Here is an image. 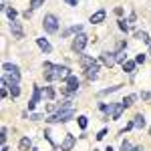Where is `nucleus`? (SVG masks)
<instances>
[{
	"label": "nucleus",
	"mask_w": 151,
	"mask_h": 151,
	"mask_svg": "<svg viewBox=\"0 0 151 151\" xmlns=\"http://www.w3.org/2000/svg\"><path fill=\"white\" fill-rule=\"evenodd\" d=\"M87 125H89L87 117H85V115H81V117H79V127H81V129H87Z\"/></svg>",
	"instance_id": "nucleus-27"
},
{
	"label": "nucleus",
	"mask_w": 151,
	"mask_h": 151,
	"mask_svg": "<svg viewBox=\"0 0 151 151\" xmlns=\"http://www.w3.org/2000/svg\"><path fill=\"white\" fill-rule=\"evenodd\" d=\"M42 4H45V0H30V8H32V10H36V8H40Z\"/></svg>",
	"instance_id": "nucleus-26"
},
{
	"label": "nucleus",
	"mask_w": 151,
	"mask_h": 151,
	"mask_svg": "<svg viewBox=\"0 0 151 151\" xmlns=\"http://www.w3.org/2000/svg\"><path fill=\"white\" fill-rule=\"evenodd\" d=\"M77 89H79V79H77L75 75H70L69 79H67V91H69V93H75Z\"/></svg>",
	"instance_id": "nucleus-8"
},
{
	"label": "nucleus",
	"mask_w": 151,
	"mask_h": 151,
	"mask_svg": "<svg viewBox=\"0 0 151 151\" xmlns=\"http://www.w3.org/2000/svg\"><path fill=\"white\" fill-rule=\"evenodd\" d=\"M99 69H101V65H99L97 60H95L91 67H87V69H85V73H87V79L95 81V79H97V73H99Z\"/></svg>",
	"instance_id": "nucleus-5"
},
{
	"label": "nucleus",
	"mask_w": 151,
	"mask_h": 151,
	"mask_svg": "<svg viewBox=\"0 0 151 151\" xmlns=\"http://www.w3.org/2000/svg\"><path fill=\"white\" fill-rule=\"evenodd\" d=\"M73 145H75V135H67L65 141H63V145H60V151H70L73 149Z\"/></svg>",
	"instance_id": "nucleus-10"
},
{
	"label": "nucleus",
	"mask_w": 151,
	"mask_h": 151,
	"mask_svg": "<svg viewBox=\"0 0 151 151\" xmlns=\"http://www.w3.org/2000/svg\"><path fill=\"white\" fill-rule=\"evenodd\" d=\"M133 151H143V147H133Z\"/></svg>",
	"instance_id": "nucleus-36"
},
{
	"label": "nucleus",
	"mask_w": 151,
	"mask_h": 151,
	"mask_svg": "<svg viewBox=\"0 0 151 151\" xmlns=\"http://www.w3.org/2000/svg\"><path fill=\"white\" fill-rule=\"evenodd\" d=\"M149 55H151V45H149Z\"/></svg>",
	"instance_id": "nucleus-39"
},
{
	"label": "nucleus",
	"mask_w": 151,
	"mask_h": 151,
	"mask_svg": "<svg viewBox=\"0 0 151 151\" xmlns=\"http://www.w3.org/2000/svg\"><path fill=\"white\" fill-rule=\"evenodd\" d=\"M18 147H20V151H28L30 147H32V141L28 139V137H22V139H20V145H18Z\"/></svg>",
	"instance_id": "nucleus-15"
},
{
	"label": "nucleus",
	"mask_w": 151,
	"mask_h": 151,
	"mask_svg": "<svg viewBox=\"0 0 151 151\" xmlns=\"http://www.w3.org/2000/svg\"><path fill=\"white\" fill-rule=\"evenodd\" d=\"M105 135H107V129H101V131L97 133V139H103Z\"/></svg>",
	"instance_id": "nucleus-34"
},
{
	"label": "nucleus",
	"mask_w": 151,
	"mask_h": 151,
	"mask_svg": "<svg viewBox=\"0 0 151 151\" xmlns=\"http://www.w3.org/2000/svg\"><path fill=\"white\" fill-rule=\"evenodd\" d=\"M42 26H45V30H47V32H57V30H58V18L55 16V14H47Z\"/></svg>",
	"instance_id": "nucleus-3"
},
{
	"label": "nucleus",
	"mask_w": 151,
	"mask_h": 151,
	"mask_svg": "<svg viewBox=\"0 0 151 151\" xmlns=\"http://www.w3.org/2000/svg\"><path fill=\"white\" fill-rule=\"evenodd\" d=\"M105 151H113V149H111V147H107V149H105Z\"/></svg>",
	"instance_id": "nucleus-38"
},
{
	"label": "nucleus",
	"mask_w": 151,
	"mask_h": 151,
	"mask_svg": "<svg viewBox=\"0 0 151 151\" xmlns=\"http://www.w3.org/2000/svg\"><path fill=\"white\" fill-rule=\"evenodd\" d=\"M115 57H117V60H119V63H125V60H127V52L121 48L119 52H115Z\"/></svg>",
	"instance_id": "nucleus-23"
},
{
	"label": "nucleus",
	"mask_w": 151,
	"mask_h": 151,
	"mask_svg": "<svg viewBox=\"0 0 151 151\" xmlns=\"http://www.w3.org/2000/svg\"><path fill=\"white\" fill-rule=\"evenodd\" d=\"M87 42H89V36L87 35H77L75 38H73V45H70V48L75 50V52H83L85 50V47H87Z\"/></svg>",
	"instance_id": "nucleus-2"
},
{
	"label": "nucleus",
	"mask_w": 151,
	"mask_h": 151,
	"mask_svg": "<svg viewBox=\"0 0 151 151\" xmlns=\"http://www.w3.org/2000/svg\"><path fill=\"white\" fill-rule=\"evenodd\" d=\"M6 81H8V87H10V85H18V83H20V70L6 75Z\"/></svg>",
	"instance_id": "nucleus-11"
},
{
	"label": "nucleus",
	"mask_w": 151,
	"mask_h": 151,
	"mask_svg": "<svg viewBox=\"0 0 151 151\" xmlns=\"http://www.w3.org/2000/svg\"><path fill=\"white\" fill-rule=\"evenodd\" d=\"M135 101H137V95H127V97H125L121 103H123V107H131Z\"/></svg>",
	"instance_id": "nucleus-17"
},
{
	"label": "nucleus",
	"mask_w": 151,
	"mask_h": 151,
	"mask_svg": "<svg viewBox=\"0 0 151 151\" xmlns=\"http://www.w3.org/2000/svg\"><path fill=\"white\" fill-rule=\"evenodd\" d=\"M65 2H67L69 6H77V4H79V0H65Z\"/></svg>",
	"instance_id": "nucleus-35"
},
{
	"label": "nucleus",
	"mask_w": 151,
	"mask_h": 151,
	"mask_svg": "<svg viewBox=\"0 0 151 151\" xmlns=\"http://www.w3.org/2000/svg\"><path fill=\"white\" fill-rule=\"evenodd\" d=\"M115 107H117V105H103L101 109H103L105 113H111V115H113V111H115Z\"/></svg>",
	"instance_id": "nucleus-29"
},
{
	"label": "nucleus",
	"mask_w": 151,
	"mask_h": 151,
	"mask_svg": "<svg viewBox=\"0 0 151 151\" xmlns=\"http://www.w3.org/2000/svg\"><path fill=\"white\" fill-rule=\"evenodd\" d=\"M36 45L42 48L45 52H52V47H50V42H48L47 38H36Z\"/></svg>",
	"instance_id": "nucleus-12"
},
{
	"label": "nucleus",
	"mask_w": 151,
	"mask_h": 151,
	"mask_svg": "<svg viewBox=\"0 0 151 151\" xmlns=\"http://www.w3.org/2000/svg\"><path fill=\"white\" fill-rule=\"evenodd\" d=\"M55 77L60 79V81H67V79L70 77V69L69 67H60V65H57V67H55Z\"/></svg>",
	"instance_id": "nucleus-4"
},
{
	"label": "nucleus",
	"mask_w": 151,
	"mask_h": 151,
	"mask_svg": "<svg viewBox=\"0 0 151 151\" xmlns=\"http://www.w3.org/2000/svg\"><path fill=\"white\" fill-rule=\"evenodd\" d=\"M133 127L143 129V127H145V117H143V115H135V119H133Z\"/></svg>",
	"instance_id": "nucleus-14"
},
{
	"label": "nucleus",
	"mask_w": 151,
	"mask_h": 151,
	"mask_svg": "<svg viewBox=\"0 0 151 151\" xmlns=\"http://www.w3.org/2000/svg\"><path fill=\"white\" fill-rule=\"evenodd\" d=\"M45 95H47V99H52V97H55V91H52L50 87H47V89H45Z\"/></svg>",
	"instance_id": "nucleus-32"
},
{
	"label": "nucleus",
	"mask_w": 151,
	"mask_h": 151,
	"mask_svg": "<svg viewBox=\"0 0 151 151\" xmlns=\"http://www.w3.org/2000/svg\"><path fill=\"white\" fill-rule=\"evenodd\" d=\"M101 60H103L105 67H109V69H111V67L117 63V57H115V52H103V55H101Z\"/></svg>",
	"instance_id": "nucleus-6"
},
{
	"label": "nucleus",
	"mask_w": 151,
	"mask_h": 151,
	"mask_svg": "<svg viewBox=\"0 0 151 151\" xmlns=\"http://www.w3.org/2000/svg\"><path fill=\"white\" fill-rule=\"evenodd\" d=\"M149 135H151V127H149Z\"/></svg>",
	"instance_id": "nucleus-40"
},
{
	"label": "nucleus",
	"mask_w": 151,
	"mask_h": 151,
	"mask_svg": "<svg viewBox=\"0 0 151 151\" xmlns=\"http://www.w3.org/2000/svg\"><path fill=\"white\" fill-rule=\"evenodd\" d=\"M6 16H8V18H10V20H16V16H18V12L14 10V8H6Z\"/></svg>",
	"instance_id": "nucleus-25"
},
{
	"label": "nucleus",
	"mask_w": 151,
	"mask_h": 151,
	"mask_svg": "<svg viewBox=\"0 0 151 151\" xmlns=\"http://www.w3.org/2000/svg\"><path fill=\"white\" fill-rule=\"evenodd\" d=\"M119 28H121L123 32H129V24L125 22V20H119Z\"/></svg>",
	"instance_id": "nucleus-30"
},
{
	"label": "nucleus",
	"mask_w": 151,
	"mask_h": 151,
	"mask_svg": "<svg viewBox=\"0 0 151 151\" xmlns=\"http://www.w3.org/2000/svg\"><path fill=\"white\" fill-rule=\"evenodd\" d=\"M121 89V85H115V87H109V89H105V91H101V97H105V95H109V93H115V91H119Z\"/></svg>",
	"instance_id": "nucleus-22"
},
{
	"label": "nucleus",
	"mask_w": 151,
	"mask_h": 151,
	"mask_svg": "<svg viewBox=\"0 0 151 151\" xmlns=\"http://www.w3.org/2000/svg\"><path fill=\"white\" fill-rule=\"evenodd\" d=\"M105 16H107V14H105V10H97V12L93 14V16H91V22H93V24L103 22V20H105Z\"/></svg>",
	"instance_id": "nucleus-13"
},
{
	"label": "nucleus",
	"mask_w": 151,
	"mask_h": 151,
	"mask_svg": "<svg viewBox=\"0 0 151 151\" xmlns=\"http://www.w3.org/2000/svg\"><path fill=\"white\" fill-rule=\"evenodd\" d=\"M137 38H139V40H143L145 45H151V38H149V35H147L145 30H141V32H137Z\"/></svg>",
	"instance_id": "nucleus-19"
},
{
	"label": "nucleus",
	"mask_w": 151,
	"mask_h": 151,
	"mask_svg": "<svg viewBox=\"0 0 151 151\" xmlns=\"http://www.w3.org/2000/svg\"><path fill=\"white\" fill-rule=\"evenodd\" d=\"M123 109H125V107H123V103H117V107H115V111H113V119H119V117H121V113H123Z\"/></svg>",
	"instance_id": "nucleus-20"
},
{
	"label": "nucleus",
	"mask_w": 151,
	"mask_h": 151,
	"mask_svg": "<svg viewBox=\"0 0 151 151\" xmlns=\"http://www.w3.org/2000/svg\"><path fill=\"white\" fill-rule=\"evenodd\" d=\"M2 70H4L6 75H10V73H16L18 67H16V65H12V63H4V65H2Z\"/></svg>",
	"instance_id": "nucleus-16"
},
{
	"label": "nucleus",
	"mask_w": 151,
	"mask_h": 151,
	"mask_svg": "<svg viewBox=\"0 0 151 151\" xmlns=\"http://www.w3.org/2000/svg\"><path fill=\"white\" fill-rule=\"evenodd\" d=\"M93 63H95V60H93L91 57H83V58H81V65H83V69H87V67H91Z\"/></svg>",
	"instance_id": "nucleus-24"
},
{
	"label": "nucleus",
	"mask_w": 151,
	"mask_h": 151,
	"mask_svg": "<svg viewBox=\"0 0 151 151\" xmlns=\"http://www.w3.org/2000/svg\"><path fill=\"white\" fill-rule=\"evenodd\" d=\"M135 65H137L135 60H125V63H123V70H125V73H133V70H135Z\"/></svg>",
	"instance_id": "nucleus-18"
},
{
	"label": "nucleus",
	"mask_w": 151,
	"mask_h": 151,
	"mask_svg": "<svg viewBox=\"0 0 151 151\" xmlns=\"http://www.w3.org/2000/svg\"><path fill=\"white\" fill-rule=\"evenodd\" d=\"M2 151H8V147H6V145H4V147H2Z\"/></svg>",
	"instance_id": "nucleus-37"
},
{
	"label": "nucleus",
	"mask_w": 151,
	"mask_h": 151,
	"mask_svg": "<svg viewBox=\"0 0 151 151\" xmlns=\"http://www.w3.org/2000/svg\"><path fill=\"white\" fill-rule=\"evenodd\" d=\"M32 151H38V149H32Z\"/></svg>",
	"instance_id": "nucleus-41"
},
{
	"label": "nucleus",
	"mask_w": 151,
	"mask_h": 151,
	"mask_svg": "<svg viewBox=\"0 0 151 151\" xmlns=\"http://www.w3.org/2000/svg\"><path fill=\"white\" fill-rule=\"evenodd\" d=\"M38 101H40V87H35V91H32V99H30V103H28V111H32Z\"/></svg>",
	"instance_id": "nucleus-9"
},
{
	"label": "nucleus",
	"mask_w": 151,
	"mask_h": 151,
	"mask_svg": "<svg viewBox=\"0 0 151 151\" xmlns=\"http://www.w3.org/2000/svg\"><path fill=\"white\" fill-rule=\"evenodd\" d=\"M18 95H20V87H18V85H10V97L16 99Z\"/></svg>",
	"instance_id": "nucleus-21"
},
{
	"label": "nucleus",
	"mask_w": 151,
	"mask_h": 151,
	"mask_svg": "<svg viewBox=\"0 0 151 151\" xmlns=\"http://www.w3.org/2000/svg\"><path fill=\"white\" fill-rule=\"evenodd\" d=\"M121 151H133V145H131L129 141H123V143H121Z\"/></svg>",
	"instance_id": "nucleus-28"
},
{
	"label": "nucleus",
	"mask_w": 151,
	"mask_h": 151,
	"mask_svg": "<svg viewBox=\"0 0 151 151\" xmlns=\"http://www.w3.org/2000/svg\"><path fill=\"white\" fill-rule=\"evenodd\" d=\"M73 115H75V113H73V109H70V107H60L52 117H48L47 121H48V123H65V121L73 119Z\"/></svg>",
	"instance_id": "nucleus-1"
},
{
	"label": "nucleus",
	"mask_w": 151,
	"mask_h": 151,
	"mask_svg": "<svg viewBox=\"0 0 151 151\" xmlns=\"http://www.w3.org/2000/svg\"><path fill=\"white\" fill-rule=\"evenodd\" d=\"M141 99H143V101H151V91H143V93H141Z\"/></svg>",
	"instance_id": "nucleus-31"
},
{
	"label": "nucleus",
	"mask_w": 151,
	"mask_h": 151,
	"mask_svg": "<svg viewBox=\"0 0 151 151\" xmlns=\"http://www.w3.org/2000/svg\"><path fill=\"white\" fill-rule=\"evenodd\" d=\"M135 63H137V65H143V63H145V55H143V52H141V55H137Z\"/></svg>",
	"instance_id": "nucleus-33"
},
{
	"label": "nucleus",
	"mask_w": 151,
	"mask_h": 151,
	"mask_svg": "<svg viewBox=\"0 0 151 151\" xmlns=\"http://www.w3.org/2000/svg\"><path fill=\"white\" fill-rule=\"evenodd\" d=\"M10 30H12V35L16 36V38H22L24 36V30H22V26H20L18 20H10Z\"/></svg>",
	"instance_id": "nucleus-7"
}]
</instances>
